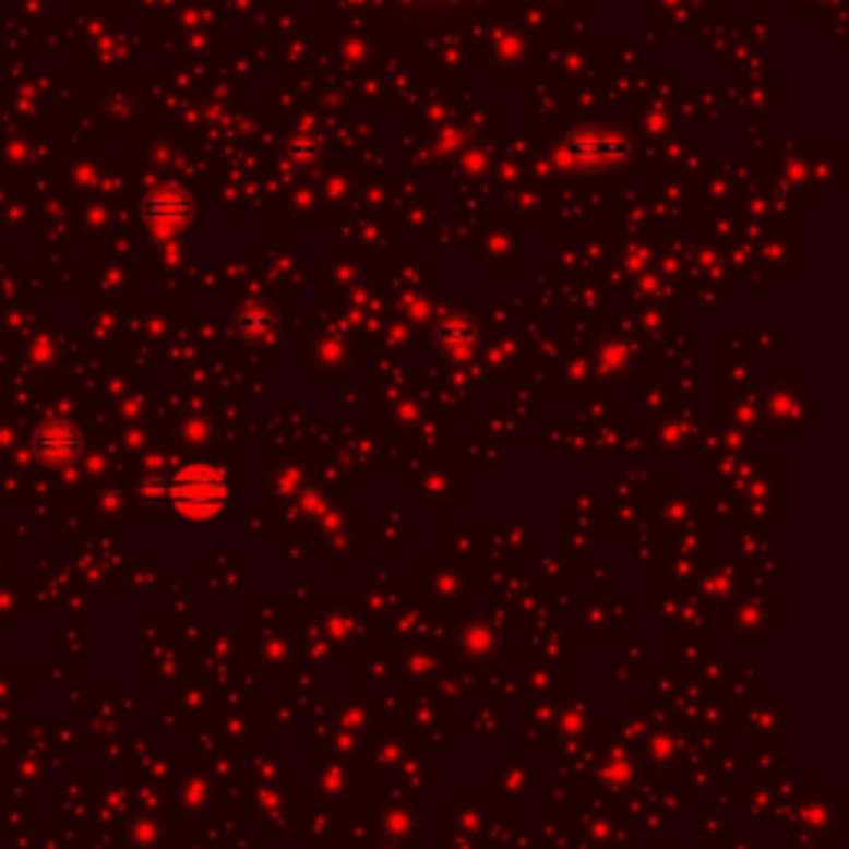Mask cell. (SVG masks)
Wrapping results in <instances>:
<instances>
[{
    "instance_id": "1",
    "label": "cell",
    "mask_w": 849,
    "mask_h": 849,
    "mask_svg": "<svg viewBox=\"0 0 849 849\" xmlns=\"http://www.w3.org/2000/svg\"><path fill=\"white\" fill-rule=\"evenodd\" d=\"M169 504L177 507V515L187 522H210L216 518L226 501H229V478L223 468L213 465H183L166 481Z\"/></svg>"
},
{
    "instance_id": "2",
    "label": "cell",
    "mask_w": 849,
    "mask_h": 849,
    "mask_svg": "<svg viewBox=\"0 0 849 849\" xmlns=\"http://www.w3.org/2000/svg\"><path fill=\"white\" fill-rule=\"evenodd\" d=\"M627 156H631V136L624 130H605V127L571 130L561 146V159L571 166H584V169L618 166Z\"/></svg>"
},
{
    "instance_id": "3",
    "label": "cell",
    "mask_w": 849,
    "mask_h": 849,
    "mask_svg": "<svg viewBox=\"0 0 849 849\" xmlns=\"http://www.w3.org/2000/svg\"><path fill=\"white\" fill-rule=\"evenodd\" d=\"M143 213L153 226H163V229H177V226H187L193 216H196V203L190 193L177 190V187H163V190H153L143 203Z\"/></svg>"
},
{
    "instance_id": "4",
    "label": "cell",
    "mask_w": 849,
    "mask_h": 849,
    "mask_svg": "<svg viewBox=\"0 0 849 849\" xmlns=\"http://www.w3.org/2000/svg\"><path fill=\"white\" fill-rule=\"evenodd\" d=\"M34 449L44 462L50 465H70L80 449H83V439L76 432V424H67V421H47L44 429L34 435Z\"/></svg>"
},
{
    "instance_id": "5",
    "label": "cell",
    "mask_w": 849,
    "mask_h": 849,
    "mask_svg": "<svg viewBox=\"0 0 849 849\" xmlns=\"http://www.w3.org/2000/svg\"><path fill=\"white\" fill-rule=\"evenodd\" d=\"M239 328L246 332V335H270L273 328H276V319L266 312V309H246L242 315H239Z\"/></svg>"
}]
</instances>
